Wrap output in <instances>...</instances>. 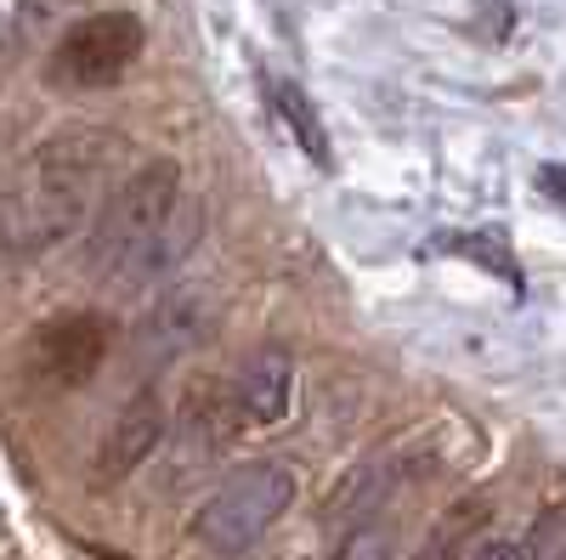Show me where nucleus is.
<instances>
[{
    "mask_svg": "<svg viewBox=\"0 0 566 560\" xmlns=\"http://www.w3.org/2000/svg\"><path fill=\"white\" fill-rule=\"evenodd\" d=\"M555 560H566V549H560V554H555Z\"/></svg>",
    "mask_w": 566,
    "mask_h": 560,
    "instance_id": "9d476101",
    "label": "nucleus"
},
{
    "mask_svg": "<svg viewBox=\"0 0 566 560\" xmlns=\"http://www.w3.org/2000/svg\"><path fill=\"white\" fill-rule=\"evenodd\" d=\"M272 108H277V119L290 125V136L301 142V154L317 165V170H328L335 165V148H328V130H323V119H317V108H312V97L295 85V80H272Z\"/></svg>",
    "mask_w": 566,
    "mask_h": 560,
    "instance_id": "6e6552de",
    "label": "nucleus"
},
{
    "mask_svg": "<svg viewBox=\"0 0 566 560\" xmlns=\"http://www.w3.org/2000/svg\"><path fill=\"white\" fill-rule=\"evenodd\" d=\"M295 471L277 458L244 464L232 471L199 509H193V543L216 560H244L250 549L266 543V532L283 521V509L295 504Z\"/></svg>",
    "mask_w": 566,
    "mask_h": 560,
    "instance_id": "7ed1b4c3",
    "label": "nucleus"
},
{
    "mask_svg": "<svg viewBox=\"0 0 566 560\" xmlns=\"http://www.w3.org/2000/svg\"><path fill=\"white\" fill-rule=\"evenodd\" d=\"M108 362V323L91 311H63L29 340V373L45 391H80Z\"/></svg>",
    "mask_w": 566,
    "mask_h": 560,
    "instance_id": "39448f33",
    "label": "nucleus"
},
{
    "mask_svg": "<svg viewBox=\"0 0 566 560\" xmlns=\"http://www.w3.org/2000/svg\"><path fill=\"white\" fill-rule=\"evenodd\" d=\"M227 397H232L239 425L266 431V425H277V419H290V408H295V357H290V346H277V340L255 346L239 362V373H232Z\"/></svg>",
    "mask_w": 566,
    "mask_h": 560,
    "instance_id": "0eeeda50",
    "label": "nucleus"
},
{
    "mask_svg": "<svg viewBox=\"0 0 566 560\" xmlns=\"http://www.w3.org/2000/svg\"><path fill=\"white\" fill-rule=\"evenodd\" d=\"M470 560H533V549H527L522 538H488Z\"/></svg>",
    "mask_w": 566,
    "mask_h": 560,
    "instance_id": "1a4fd4ad",
    "label": "nucleus"
},
{
    "mask_svg": "<svg viewBox=\"0 0 566 560\" xmlns=\"http://www.w3.org/2000/svg\"><path fill=\"white\" fill-rule=\"evenodd\" d=\"M142 45H148V29H142L136 12H91L80 18L45 57V80L63 85V91H103V85H119Z\"/></svg>",
    "mask_w": 566,
    "mask_h": 560,
    "instance_id": "20e7f679",
    "label": "nucleus"
},
{
    "mask_svg": "<svg viewBox=\"0 0 566 560\" xmlns=\"http://www.w3.org/2000/svg\"><path fill=\"white\" fill-rule=\"evenodd\" d=\"M199 232L205 215L181 199V165L148 159L114 187L91 221V272H103L119 289H142L193 255Z\"/></svg>",
    "mask_w": 566,
    "mask_h": 560,
    "instance_id": "f257e3e1",
    "label": "nucleus"
},
{
    "mask_svg": "<svg viewBox=\"0 0 566 560\" xmlns=\"http://www.w3.org/2000/svg\"><path fill=\"white\" fill-rule=\"evenodd\" d=\"M119 159V136L97 130V125H69L57 136H45L29 159V176L12 199L7 215V239L18 250H52L91 215L97 187L108 176V165Z\"/></svg>",
    "mask_w": 566,
    "mask_h": 560,
    "instance_id": "f03ea898",
    "label": "nucleus"
},
{
    "mask_svg": "<svg viewBox=\"0 0 566 560\" xmlns=\"http://www.w3.org/2000/svg\"><path fill=\"white\" fill-rule=\"evenodd\" d=\"M159 442H165V402H159V391L142 385V391L114 413V425L103 431L97 458H91V487H119V482H130L142 464L159 453Z\"/></svg>",
    "mask_w": 566,
    "mask_h": 560,
    "instance_id": "423d86ee",
    "label": "nucleus"
}]
</instances>
